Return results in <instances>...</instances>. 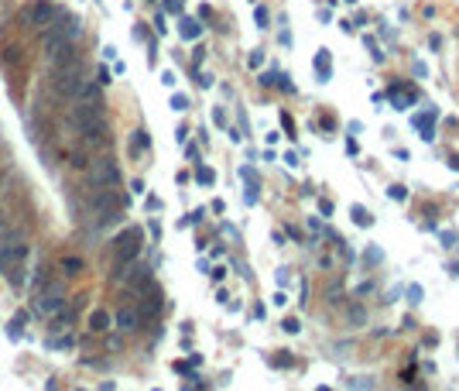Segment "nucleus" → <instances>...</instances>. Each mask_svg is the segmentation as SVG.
I'll use <instances>...</instances> for the list:
<instances>
[{"instance_id":"obj_1","label":"nucleus","mask_w":459,"mask_h":391,"mask_svg":"<svg viewBox=\"0 0 459 391\" xmlns=\"http://www.w3.org/2000/svg\"><path fill=\"white\" fill-rule=\"evenodd\" d=\"M79 93H82V103L76 107L79 131H82V138H86L89 144H103V141H106V113H103V100H99V93H96L93 86H86V89H79Z\"/></svg>"},{"instance_id":"obj_2","label":"nucleus","mask_w":459,"mask_h":391,"mask_svg":"<svg viewBox=\"0 0 459 391\" xmlns=\"http://www.w3.org/2000/svg\"><path fill=\"white\" fill-rule=\"evenodd\" d=\"M141 244H144V230L141 227H127L124 234L113 240V275H120L131 261H137V254H141Z\"/></svg>"},{"instance_id":"obj_3","label":"nucleus","mask_w":459,"mask_h":391,"mask_svg":"<svg viewBox=\"0 0 459 391\" xmlns=\"http://www.w3.org/2000/svg\"><path fill=\"white\" fill-rule=\"evenodd\" d=\"M24 257H28V237L21 230H10L0 237V275H10L14 268H21Z\"/></svg>"},{"instance_id":"obj_4","label":"nucleus","mask_w":459,"mask_h":391,"mask_svg":"<svg viewBox=\"0 0 459 391\" xmlns=\"http://www.w3.org/2000/svg\"><path fill=\"white\" fill-rule=\"evenodd\" d=\"M52 86H55V93L59 96H76L79 89H82V66H79V59L72 62H66V66H55V79H52Z\"/></svg>"},{"instance_id":"obj_5","label":"nucleus","mask_w":459,"mask_h":391,"mask_svg":"<svg viewBox=\"0 0 459 391\" xmlns=\"http://www.w3.org/2000/svg\"><path fill=\"white\" fill-rule=\"evenodd\" d=\"M117 210H120V196H117L113 189H99L96 199H93V206H89V216H93L96 223H106V220L117 216Z\"/></svg>"},{"instance_id":"obj_6","label":"nucleus","mask_w":459,"mask_h":391,"mask_svg":"<svg viewBox=\"0 0 459 391\" xmlns=\"http://www.w3.org/2000/svg\"><path fill=\"white\" fill-rule=\"evenodd\" d=\"M55 17H59V10H55V3H48V0H38L34 7L21 10V21H24L28 28H48Z\"/></svg>"},{"instance_id":"obj_7","label":"nucleus","mask_w":459,"mask_h":391,"mask_svg":"<svg viewBox=\"0 0 459 391\" xmlns=\"http://www.w3.org/2000/svg\"><path fill=\"white\" fill-rule=\"evenodd\" d=\"M117 178H120V172H117L113 158H96V161H93V172H89V182H93L96 189H110V185H113Z\"/></svg>"},{"instance_id":"obj_8","label":"nucleus","mask_w":459,"mask_h":391,"mask_svg":"<svg viewBox=\"0 0 459 391\" xmlns=\"http://www.w3.org/2000/svg\"><path fill=\"white\" fill-rule=\"evenodd\" d=\"M158 309H161V295H158V288H148V285H144V299H141L137 316H141V319H151V316H158Z\"/></svg>"},{"instance_id":"obj_9","label":"nucleus","mask_w":459,"mask_h":391,"mask_svg":"<svg viewBox=\"0 0 459 391\" xmlns=\"http://www.w3.org/2000/svg\"><path fill=\"white\" fill-rule=\"evenodd\" d=\"M62 306H66V299H62V288H59V285L48 288L45 295H38V309H41V313H59Z\"/></svg>"},{"instance_id":"obj_10","label":"nucleus","mask_w":459,"mask_h":391,"mask_svg":"<svg viewBox=\"0 0 459 391\" xmlns=\"http://www.w3.org/2000/svg\"><path fill=\"white\" fill-rule=\"evenodd\" d=\"M117 326H120L124 333L137 329V326H141V316H137V309H134V306H120V309H117Z\"/></svg>"},{"instance_id":"obj_11","label":"nucleus","mask_w":459,"mask_h":391,"mask_svg":"<svg viewBox=\"0 0 459 391\" xmlns=\"http://www.w3.org/2000/svg\"><path fill=\"white\" fill-rule=\"evenodd\" d=\"M106 326H110V313H103V309H96V313L89 316V329H93V333H103Z\"/></svg>"},{"instance_id":"obj_12","label":"nucleus","mask_w":459,"mask_h":391,"mask_svg":"<svg viewBox=\"0 0 459 391\" xmlns=\"http://www.w3.org/2000/svg\"><path fill=\"white\" fill-rule=\"evenodd\" d=\"M315 69H319V79H322V82H329V52H326V48L315 55Z\"/></svg>"},{"instance_id":"obj_13","label":"nucleus","mask_w":459,"mask_h":391,"mask_svg":"<svg viewBox=\"0 0 459 391\" xmlns=\"http://www.w3.org/2000/svg\"><path fill=\"white\" fill-rule=\"evenodd\" d=\"M391 100H394V107H397V110H404V107H411V103H415V96H411V93H404V89H391Z\"/></svg>"},{"instance_id":"obj_14","label":"nucleus","mask_w":459,"mask_h":391,"mask_svg":"<svg viewBox=\"0 0 459 391\" xmlns=\"http://www.w3.org/2000/svg\"><path fill=\"white\" fill-rule=\"evenodd\" d=\"M178 31H182V38H189V41H192V38H199V31H202V28H199V24H196L192 17H185Z\"/></svg>"},{"instance_id":"obj_15","label":"nucleus","mask_w":459,"mask_h":391,"mask_svg":"<svg viewBox=\"0 0 459 391\" xmlns=\"http://www.w3.org/2000/svg\"><path fill=\"white\" fill-rule=\"evenodd\" d=\"M62 271H66V275H79V271H82V257H72V254L62 257Z\"/></svg>"},{"instance_id":"obj_16","label":"nucleus","mask_w":459,"mask_h":391,"mask_svg":"<svg viewBox=\"0 0 459 391\" xmlns=\"http://www.w3.org/2000/svg\"><path fill=\"white\" fill-rule=\"evenodd\" d=\"M148 148V134L144 131H134V138H131V151L137 155V151H144Z\"/></svg>"},{"instance_id":"obj_17","label":"nucleus","mask_w":459,"mask_h":391,"mask_svg":"<svg viewBox=\"0 0 459 391\" xmlns=\"http://www.w3.org/2000/svg\"><path fill=\"white\" fill-rule=\"evenodd\" d=\"M45 282H48V268H41V271H38V275H34V282H31V292H34V295H38V292H41V285H45Z\"/></svg>"},{"instance_id":"obj_18","label":"nucleus","mask_w":459,"mask_h":391,"mask_svg":"<svg viewBox=\"0 0 459 391\" xmlns=\"http://www.w3.org/2000/svg\"><path fill=\"white\" fill-rule=\"evenodd\" d=\"M353 220L360 227H370V213H363V206H353Z\"/></svg>"},{"instance_id":"obj_19","label":"nucleus","mask_w":459,"mask_h":391,"mask_svg":"<svg viewBox=\"0 0 459 391\" xmlns=\"http://www.w3.org/2000/svg\"><path fill=\"white\" fill-rule=\"evenodd\" d=\"M196 178H199L202 185H213V178H216V175H213V168H199V172H196Z\"/></svg>"},{"instance_id":"obj_20","label":"nucleus","mask_w":459,"mask_h":391,"mask_svg":"<svg viewBox=\"0 0 459 391\" xmlns=\"http://www.w3.org/2000/svg\"><path fill=\"white\" fill-rule=\"evenodd\" d=\"M171 110H189V100H185L182 93H175V96H171Z\"/></svg>"},{"instance_id":"obj_21","label":"nucleus","mask_w":459,"mask_h":391,"mask_svg":"<svg viewBox=\"0 0 459 391\" xmlns=\"http://www.w3.org/2000/svg\"><path fill=\"white\" fill-rule=\"evenodd\" d=\"M363 319H367V316H363V309H360V306H353V309H350V322H353V326H360Z\"/></svg>"},{"instance_id":"obj_22","label":"nucleus","mask_w":459,"mask_h":391,"mask_svg":"<svg viewBox=\"0 0 459 391\" xmlns=\"http://www.w3.org/2000/svg\"><path fill=\"white\" fill-rule=\"evenodd\" d=\"M254 17H257V28H267V7H257Z\"/></svg>"},{"instance_id":"obj_23","label":"nucleus","mask_w":459,"mask_h":391,"mask_svg":"<svg viewBox=\"0 0 459 391\" xmlns=\"http://www.w3.org/2000/svg\"><path fill=\"white\" fill-rule=\"evenodd\" d=\"M387 196H391V199H404L408 192H404V185H391V189H387Z\"/></svg>"},{"instance_id":"obj_24","label":"nucleus","mask_w":459,"mask_h":391,"mask_svg":"<svg viewBox=\"0 0 459 391\" xmlns=\"http://www.w3.org/2000/svg\"><path fill=\"white\" fill-rule=\"evenodd\" d=\"M213 120H216V124H220V127H227V113H223V110H220V107H216V110H213Z\"/></svg>"},{"instance_id":"obj_25","label":"nucleus","mask_w":459,"mask_h":391,"mask_svg":"<svg viewBox=\"0 0 459 391\" xmlns=\"http://www.w3.org/2000/svg\"><path fill=\"white\" fill-rule=\"evenodd\" d=\"M261 62H264V52H254V55H250V66H254V69H257V66H261Z\"/></svg>"},{"instance_id":"obj_26","label":"nucleus","mask_w":459,"mask_h":391,"mask_svg":"<svg viewBox=\"0 0 459 391\" xmlns=\"http://www.w3.org/2000/svg\"><path fill=\"white\" fill-rule=\"evenodd\" d=\"M285 329L288 333H298V319H285Z\"/></svg>"},{"instance_id":"obj_27","label":"nucleus","mask_w":459,"mask_h":391,"mask_svg":"<svg viewBox=\"0 0 459 391\" xmlns=\"http://www.w3.org/2000/svg\"><path fill=\"white\" fill-rule=\"evenodd\" d=\"M161 82L164 86H175V72H161Z\"/></svg>"}]
</instances>
